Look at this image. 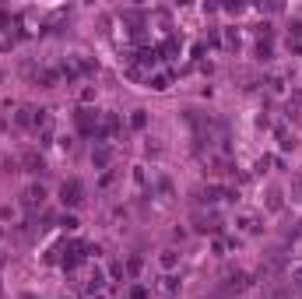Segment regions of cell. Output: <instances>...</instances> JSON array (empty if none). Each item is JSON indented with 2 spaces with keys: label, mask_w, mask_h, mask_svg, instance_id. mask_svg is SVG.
<instances>
[{
  "label": "cell",
  "mask_w": 302,
  "mask_h": 299,
  "mask_svg": "<svg viewBox=\"0 0 302 299\" xmlns=\"http://www.w3.org/2000/svg\"><path fill=\"white\" fill-rule=\"evenodd\" d=\"M84 190H81V180H67L64 187H60V197H64V204H71V208H77L84 197H81Z\"/></svg>",
  "instance_id": "6da1fadb"
},
{
  "label": "cell",
  "mask_w": 302,
  "mask_h": 299,
  "mask_svg": "<svg viewBox=\"0 0 302 299\" xmlns=\"http://www.w3.org/2000/svg\"><path fill=\"white\" fill-rule=\"evenodd\" d=\"M42 201H46V187L39 183V187H28L25 194H21V204L25 208H42Z\"/></svg>",
  "instance_id": "7a4b0ae2"
},
{
  "label": "cell",
  "mask_w": 302,
  "mask_h": 299,
  "mask_svg": "<svg viewBox=\"0 0 302 299\" xmlns=\"http://www.w3.org/2000/svg\"><path fill=\"white\" fill-rule=\"evenodd\" d=\"M21 165H25V173H46V158L39 151H25L21 155Z\"/></svg>",
  "instance_id": "3957f363"
},
{
  "label": "cell",
  "mask_w": 302,
  "mask_h": 299,
  "mask_svg": "<svg viewBox=\"0 0 302 299\" xmlns=\"http://www.w3.org/2000/svg\"><path fill=\"white\" fill-rule=\"evenodd\" d=\"M109 158H113V151L106 148V145H98V148L91 151V162H95L98 169H102V165H109Z\"/></svg>",
  "instance_id": "277c9868"
},
{
  "label": "cell",
  "mask_w": 302,
  "mask_h": 299,
  "mask_svg": "<svg viewBox=\"0 0 302 299\" xmlns=\"http://www.w3.org/2000/svg\"><path fill=\"white\" fill-rule=\"evenodd\" d=\"M239 229H242L246 236H253V232H260V222H257L253 215H242V219H239Z\"/></svg>",
  "instance_id": "5b68a950"
},
{
  "label": "cell",
  "mask_w": 302,
  "mask_h": 299,
  "mask_svg": "<svg viewBox=\"0 0 302 299\" xmlns=\"http://www.w3.org/2000/svg\"><path fill=\"white\" fill-rule=\"evenodd\" d=\"M151 88H155V92H165V88H169V74H155L151 77Z\"/></svg>",
  "instance_id": "8992f818"
},
{
  "label": "cell",
  "mask_w": 302,
  "mask_h": 299,
  "mask_svg": "<svg viewBox=\"0 0 302 299\" xmlns=\"http://www.w3.org/2000/svg\"><path fill=\"white\" fill-rule=\"evenodd\" d=\"M32 113H35V109H28V106H25V109H21V113H18V123H21V127H28V123H32V120H35V116H32Z\"/></svg>",
  "instance_id": "52a82bcc"
},
{
  "label": "cell",
  "mask_w": 302,
  "mask_h": 299,
  "mask_svg": "<svg viewBox=\"0 0 302 299\" xmlns=\"http://www.w3.org/2000/svg\"><path fill=\"white\" fill-rule=\"evenodd\" d=\"M162 289H165V292H176V278L165 275V278H162Z\"/></svg>",
  "instance_id": "ba28073f"
},
{
  "label": "cell",
  "mask_w": 302,
  "mask_h": 299,
  "mask_svg": "<svg viewBox=\"0 0 302 299\" xmlns=\"http://www.w3.org/2000/svg\"><path fill=\"white\" fill-rule=\"evenodd\" d=\"M162 264H165V268H172V264H176V253H172V250H165V257H162Z\"/></svg>",
  "instance_id": "9c48e42d"
},
{
  "label": "cell",
  "mask_w": 302,
  "mask_h": 299,
  "mask_svg": "<svg viewBox=\"0 0 302 299\" xmlns=\"http://www.w3.org/2000/svg\"><path fill=\"white\" fill-rule=\"evenodd\" d=\"M295 278H302V268H299V271H295Z\"/></svg>",
  "instance_id": "30bf717a"
},
{
  "label": "cell",
  "mask_w": 302,
  "mask_h": 299,
  "mask_svg": "<svg viewBox=\"0 0 302 299\" xmlns=\"http://www.w3.org/2000/svg\"><path fill=\"white\" fill-rule=\"evenodd\" d=\"M64 299H74V296H67V292H64Z\"/></svg>",
  "instance_id": "8fae6325"
}]
</instances>
